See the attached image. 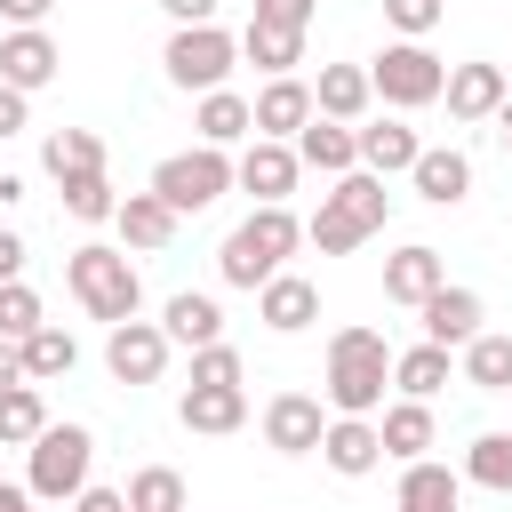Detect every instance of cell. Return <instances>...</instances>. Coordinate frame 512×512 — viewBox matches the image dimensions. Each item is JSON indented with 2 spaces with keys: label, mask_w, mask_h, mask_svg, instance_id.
<instances>
[{
  "label": "cell",
  "mask_w": 512,
  "mask_h": 512,
  "mask_svg": "<svg viewBox=\"0 0 512 512\" xmlns=\"http://www.w3.org/2000/svg\"><path fill=\"white\" fill-rule=\"evenodd\" d=\"M128 512H184V472H168V464H144L128 488Z\"/></svg>",
  "instance_id": "37"
},
{
  "label": "cell",
  "mask_w": 512,
  "mask_h": 512,
  "mask_svg": "<svg viewBox=\"0 0 512 512\" xmlns=\"http://www.w3.org/2000/svg\"><path fill=\"white\" fill-rule=\"evenodd\" d=\"M456 376H464L472 392H512V336H496V328H480V336L464 344V360H456Z\"/></svg>",
  "instance_id": "31"
},
{
  "label": "cell",
  "mask_w": 512,
  "mask_h": 512,
  "mask_svg": "<svg viewBox=\"0 0 512 512\" xmlns=\"http://www.w3.org/2000/svg\"><path fill=\"white\" fill-rule=\"evenodd\" d=\"M296 144H272V136H248L240 144V160H232V184L256 200V208H288V192H296Z\"/></svg>",
  "instance_id": "10"
},
{
  "label": "cell",
  "mask_w": 512,
  "mask_h": 512,
  "mask_svg": "<svg viewBox=\"0 0 512 512\" xmlns=\"http://www.w3.org/2000/svg\"><path fill=\"white\" fill-rule=\"evenodd\" d=\"M40 320H48V312H40V296H32L24 280H8V288H0V336H8V344H24Z\"/></svg>",
  "instance_id": "38"
},
{
  "label": "cell",
  "mask_w": 512,
  "mask_h": 512,
  "mask_svg": "<svg viewBox=\"0 0 512 512\" xmlns=\"http://www.w3.org/2000/svg\"><path fill=\"white\" fill-rule=\"evenodd\" d=\"M352 136H360V168H368V176H408L416 152H424V136H416L408 120H368V128H352Z\"/></svg>",
  "instance_id": "27"
},
{
  "label": "cell",
  "mask_w": 512,
  "mask_h": 512,
  "mask_svg": "<svg viewBox=\"0 0 512 512\" xmlns=\"http://www.w3.org/2000/svg\"><path fill=\"white\" fill-rule=\"evenodd\" d=\"M496 144H504V160H512V96H504V112H496Z\"/></svg>",
  "instance_id": "49"
},
{
  "label": "cell",
  "mask_w": 512,
  "mask_h": 512,
  "mask_svg": "<svg viewBox=\"0 0 512 512\" xmlns=\"http://www.w3.org/2000/svg\"><path fill=\"white\" fill-rule=\"evenodd\" d=\"M448 376H456V360H448L440 344H408V352H392V392H400V400H432Z\"/></svg>",
  "instance_id": "30"
},
{
  "label": "cell",
  "mask_w": 512,
  "mask_h": 512,
  "mask_svg": "<svg viewBox=\"0 0 512 512\" xmlns=\"http://www.w3.org/2000/svg\"><path fill=\"white\" fill-rule=\"evenodd\" d=\"M464 480H472V488L512 496V432H480V440L464 448Z\"/></svg>",
  "instance_id": "35"
},
{
  "label": "cell",
  "mask_w": 512,
  "mask_h": 512,
  "mask_svg": "<svg viewBox=\"0 0 512 512\" xmlns=\"http://www.w3.org/2000/svg\"><path fill=\"white\" fill-rule=\"evenodd\" d=\"M160 336H168V344H184V352L224 344V304H216L208 288H176V296L160 304Z\"/></svg>",
  "instance_id": "19"
},
{
  "label": "cell",
  "mask_w": 512,
  "mask_h": 512,
  "mask_svg": "<svg viewBox=\"0 0 512 512\" xmlns=\"http://www.w3.org/2000/svg\"><path fill=\"white\" fill-rule=\"evenodd\" d=\"M320 432H328V408L312 392H272L264 400V448L280 456H320Z\"/></svg>",
  "instance_id": "11"
},
{
  "label": "cell",
  "mask_w": 512,
  "mask_h": 512,
  "mask_svg": "<svg viewBox=\"0 0 512 512\" xmlns=\"http://www.w3.org/2000/svg\"><path fill=\"white\" fill-rule=\"evenodd\" d=\"M296 168H320V176L336 184V176L360 168V136H352L344 120H304V128H296Z\"/></svg>",
  "instance_id": "24"
},
{
  "label": "cell",
  "mask_w": 512,
  "mask_h": 512,
  "mask_svg": "<svg viewBox=\"0 0 512 512\" xmlns=\"http://www.w3.org/2000/svg\"><path fill=\"white\" fill-rule=\"evenodd\" d=\"M16 352H24V384H56V376L80 368V344H72V328H56V320H40Z\"/></svg>",
  "instance_id": "29"
},
{
  "label": "cell",
  "mask_w": 512,
  "mask_h": 512,
  "mask_svg": "<svg viewBox=\"0 0 512 512\" xmlns=\"http://www.w3.org/2000/svg\"><path fill=\"white\" fill-rule=\"evenodd\" d=\"M160 8H168V24H216L224 0H160Z\"/></svg>",
  "instance_id": "45"
},
{
  "label": "cell",
  "mask_w": 512,
  "mask_h": 512,
  "mask_svg": "<svg viewBox=\"0 0 512 512\" xmlns=\"http://www.w3.org/2000/svg\"><path fill=\"white\" fill-rule=\"evenodd\" d=\"M248 120H256V136H272V144H296V128L312 120V80H264L256 96H248Z\"/></svg>",
  "instance_id": "15"
},
{
  "label": "cell",
  "mask_w": 512,
  "mask_h": 512,
  "mask_svg": "<svg viewBox=\"0 0 512 512\" xmlns=\"http://www.w3.org/2000/svg\"><path fill=\"white\" fill-rule=\"evenodd\" d=\"M40 168L64 184V176H96L104 168V136L96 128H56L48 144H40Z\"/></svg>",
  "instance_id": "32"
},
{
  "label": "cell",
  "mask_w": 512,
  "mask_h": 512,
  "mask_svg": "<svg viewBox=\"0 0 512 512\" xmlns=\"http://www.w3.org/2000/svg\"><path fill=\"white\" fill-rule=\"evenodd\" d=\"M24 456H32V464H24V488H32V504H72V496L88 488L96 432H88V424H48V432H40Z\"/></svg>",
  "instance_id": "5"
},
{
  "label": "cell",
  "mask_w": 512,
  "mask_h": 512,
  "mask_svg": "<svg viewBox=\"0 0 512 512\" xmlns=\"http://www.w3.org/2000/svg\"><path fill=\"white\" fill-rule=\"evenodd\" d=\"M72 512H128V496H120V488H96V480H88V488L72 496Z\"/></svg>",
  "instance_id": "44"
},
{
  "label": "cell",
  "mask_w": 512,
  "mask_h": 512,
  "mask_svg": "<svg viewBox=\"0 0 512 512\" xmlns=\"http://www.w3.org/2000/svg\"><path fill=\"white\" fill-rule=\"evenodd\" d=\"M64 288H72V304H80L88 320H104V328H120V320L144 312V280H136L128 248H104V240H80V248L64 256Z\"/></svg>",
  "instance_id": "4"
},
{
  "label": "cell",
  "mask_w": 512,
  "mask_h": 512,
  "mask_svg": "<svg viewBox=\"0 0 512 512\" xmlns=\"http://www.w3.org/2000/svg\"><path fill=\"white\" fill-rule=\"evenodd\" d=\"M232 64H240V40H232L224 24H176V32H168V48H160L168 88H184V96L224 88V80H232Z\"/></svg>",
  "instance_id": "6"
},
{
  "label": "cell",
  "mask_w": 512,
  "mask_h": 512,
  "mask_svg": "<svg viewBox=\"0 0 512 512\" xmlns=\"http://www.w3.org/2000/svg\"><path fill=\"white\" fill-rule=\"evenodd\" d=\"M56 72H64V48H56L48 32H0V80H8L16 96L48 88Z\"/></svg>",
  "instance_id": "21"
},
{
  "label": "cell",
  "mask_w": 512,
  "mask_h": 512,
  "mask_svg": "<svg viewBox=\"0 0 512 512\" xmlns=\"http://www.w3.org/2000/svg\"><path fill=\"white\" fill-rule=\"evenodd\" d=\"M8 384H24V352L0 336V392H8Z\"/></svg>",
  "instance_id": "47"
},
{
  "label": "cell",
  "mask_w": 512,
  "mask_h": 512,
  "mask_svg": "<svg viewBox=\"0 0 512 512\" xmlns=\"http://www.w3.org/2000/svg\"><path fill=\"white\" fill-rule=\"evenodd\" d=\"M256 320H264L272 336H304V328L320 320V288H312L304 272H272V280L256 288Z\"/></svg>",
  "instance_id": "18"
},
{
  "label": "cell",
  "mask_w": 512,
  "mask_h": 512,
  "mask_svg": "<svg viewBox=\"0 0 512 512\" xmlns=\"http://www.w3.org/2000/svg\"><path fill=\"white\" fill-rule=\"evenodd\" d=\"M24 120H32V96H16V88L0 80V144H8V136L24 128Z\"/></svg>",
  "instance_id": "43"
},
{
  "label": "cell",
  "mask_w": 512,
  "mask_h": 512,
  "mask_svg": "<svg viewBox=\"0 0 512 512\" xmlns=\"http://www.w3.org/2000/svg\"><path fill=\"white\" fill-rule=\"evenodd\" d=\"M376 440H384V456H392V464H416V456L440 440L432 400H384V408H376Z\"/></svg>",
  "instance_id": "23"
},
{
  "label": "cell",
  "mask_w": 512,
  "mask_h": 512,
  "mask_svg": "<svg viewBox=\"0 0 512 512\" xmlns=\"http://www.w3.org/2000/svg\"><path fill=\"white\" fill-rule=\"evenodd\" d=\"M8 280H24V232L0 224V288H8Z\"/></svg>",
  "instance_id": "46"
},
{
  "label": "cell",
  "mask_w": 512,
  "mask_h": 512,
  "mask_svg": "<svg viewBox=\"0 0 512 512\" xmlns=\"http://www.w3.org/2000/svg\"><path fill=\"white\" fill-rule=\"evenodd\" d=\"M48 8H56V0H0V24H8V32H40Z\"/></svg>",
  "instance_id": "42"
},
{
  "label": "cell",
  "mask_w": 512,
  "mask_h": 512,
  "mask_svg": "<svg viewBox=\"0 0 512 512\" xmlns=\"http://www.w3.org/2000/svg\"><path fill=\"white\" fill-rule=\"evenodd\" d=\"M440 16H448V0H384V24H392L400 40H424Z\"/></svg>",
  "instance_id": "39"
},
{
  "label": "cell",
  "mask_w": 512,
  "mask_h": 512,
  "mask_svg": "<svg viewBox=\"0 0 512 512\" xmlns=\"http://www.w3.org/2000/svg\"><path fill=\"white\" fill-rule=\"evenodd\" d=\"M248 368H240V352L232 344H200L192 352V384H240Z\"/></svg>",
  "instance_id": "40"
},
{
  "label": "cell",
  "mask_w": 512,
  "mask_h": 512,
  "mask_svg": "<svg viewBox=\"0 0 512 512\" xmlns=\"http://www.w3.org/2000/svg\"><path fill=\"white\" fill-rule=\"evenodd\" d=\"M176 424H184V432L224 440V432H240V424H248V392H240V384H184Z\"/></svg>",
  "instance_id": "20"
},
{
  "label": "cell",
  "mask_w": 512,
  "mask_h": 512,
  "mask_svg": "<svg viewBox=\"0 0 512 512\" xmlns=\"http://www.w3.org/2000/svg\"><path fill=\"white\" fill-rule=\"evenodd\" d=\"M384 216H392V192H384V176L352 168V176H336V184L320 192V216L304 224V240H312L320 256H352L360 240H376V232H384Z\"/></svg>",
  "instance_id": "3"
},
{
  "label": "cell",
  "mask_w": 512,
  "mask_h": 512,
  "mask_svg": "<svg viewBox=\"0 0 512 512\" xmlns=\"http://www.w3.org/2000/svg\"><path fill=\"white\" fill-rule=\"evenodd\" d=\"M56 192H64V216H72V224H112V208H120V192H112L104 168H96V176H64Z\"/></svg>",
  "instance_id": "36"
},
{
  "label": "cell",
  "mask_w": 512,
  "mask_h": 512,
  "mask_svg": "<svg viewBox=\"0 0 512 512\" xmlns=\"http://www.w3.org/2000/svg\"><path fill=\"white\" fill-rule=\"evenodd\" d=\"M312 16H320V0H256V16H248V24H280V32H312Z\"/></svg>",
  "instance_id": "41"
},
{
  "label": "cell",
  "mask_w": 512,
  "mask_h": 512,
  "mask_svg": "<svg viewBox=\"0 0 512 512\" xmlns=\"http://www.w3.org/2000/svg\"><path fill=\"white\" fill-rule=\"evenodd\" d=\"M240 56H248L256 72L288 80V72L304 64V32H280V24H248V32H240Z\"/></svg>",
  "instance_id": "33"
},
{
  "label": "cell",
  "mask_w": 512,
  "mask_h": 512,
  "mask_svg": "<svg viewBox=\"0 0 512 512\" xmlns=\"http://www.w3.org/2000/svg\"><path fill=\"white\" fill-rule=\"evenodd\" d=\"M176 224H184V216H176L160 192H128V200L112 208V232H120L128 256H160V248L176 240Z\"/></svg>",
  "instance_id": "16"
},
{
  "label": "cell",
  "mask_w": 512,
  "mask_h": 512,
  "mask_svg": "<svg viewBox=\"0 0 512 512\" xmlns=\"http://www.w3.org/2000/svg\"><path fill=\"white\" fill-rule=\"evenodd\" d=\"M368 104H376L368 64H320V80H312V120H344V128H360Z\"/></svg>",
  "instance_id": "22"
},
{
  "label": "cell",
  "mask_w": 512,
  "mask_h": 512,
  "mask_svg": "<svg viewBox=\"0 0 512 512\" xmlns=\"http://www.w3.org/2000/svg\"><path fill=\"white\" fill-rule=\"evenodd\" d=\"M440 80H448V64H440L424 40H384V56L368 64V88H376L392 112H424V104H440Z\"/></svg>",
  "instance_id": "7"
},
{
  "label": "cell",
  "mask_w": 512,
  "mask_h": 512,
  "mask_svg": "<svg viewBox=\"0 0 512 512\" xmlns=\"http://www.w3.org/2000/svg\"><path fill=\"white\" fill-rule=\"evenodd\" d=\"M304 248V224L288 216V208H248L232 232H224V248H216V272H224V288H264L272 272H288V256Z\"/></svg>",
  "instance_id": "2"
},
{
  "label": "cell",
  "mask_w": 512,
  "mask_h": 512,
  "mask_svg": "<svg viewBox=\"0 0 512 512\" xmlns=\"http://www.w3.org/2000/svg\"><path fill=\"white\" fill-rule=\"evenodd\" d=\"M144 192H160L176 216H200V208H216V200L232 192V152H208V144L168 152V160L152 168V184H144Z\"/></svg>",
  "instance_id": "8"
},
{
  "label": "cell",
  "mask_w": 512,
  "mask_h": 512,
  "mask_svg": "<svg viewBox=\"0 0 512 512\" xmlns=\"http://www.w3.org/2000/svg\"><path fill=\"white\" fill-rule=\"evenodd\" d=\"M440 288H448V264H440V248H432V240H408V248H392V256H384V296H392V304H408V312H416V304H424V296H440Z\"/></svg>",
  "instance_id": "17"
},
{
  "label": "cell",
  "mask_w": 512,
  "mask_h": 512,
  "mask_svg": "<svg viewBox=\"0 0 512 512\" xmlns=\"http://www.w3.org/2000/svg\"><path fill=\"white\" fill-rule=\"evenodd\" d=\"M0 512H32V488H16V480H0Z\"/></svg>",
  "instance_id": "48"
},
{
  "label": "cell",
  "mask_w": 512,
  "mask_h": 512,
  "mask_svg": "<svg viewBox=\"0 0 512 512\" xmlns=\"http://www.w3.org/2000/svg\"><path fill=\"white\" fill-rule=\"evenodd\" d=\"M416 320H424V344H440V352H464V344L480 336L488 304H480V288H440V296H424V304H416Z\"/></svg>",
  "instance_id": "13"
},
{
  "label": "cell",
  "mask_w": 512,
  "mask_h": 512,
  "mask_svg": "<svg viewBox=\"0 0 512 512\" xmlns=\"http://www.w3.org/2000/svg\"><path fill=\"white\" fill-rule=\"evenodd\" d=\"M456 504H464V472H448L432 456L400 464V512H456Z\"/></svg>",
  "instance_id": "28"
},
{
  "label": "cell",
  "mask_w": 512,
  "mask_h": 512,
  "mask_svg": "<svg viewBox=\"0 0 512 512\" xmlns=\"http://www.w3.org/2000/svg\"><path fill=\"white\" fill-rule=\"evenodd\" d=\"M440 96H448V120H496L512 96V72L504 64H448Z\"/></svg>",
  "instance_id": "12"
},
{
  "label": "cell",
  "mask_w": 512,
  "mask_h": 512,
  "mask_svg": "<svg viewBox=\"0 0 512 512\" xmlns=\"http://www.w3.org/2000/svg\"><path fill=\"white\" fill-rule=\"evenodd\" d=\"M192 128H200V144H208V152H232V144H248V136H256V120H248V96H240V88H208V96L192 104Z\"/></svg>",
  "instance_id": "26"
},
{
  "label": "cell",
  "mask_w": 512,
  "mask_h": 512,
  "mask_svg": "<svg viewBox=\"0 0 512 512\" xmlns=\"http://www.w3.org/2000/svg\"><path fill=\"white\" fill-rule=\"evenodd\" d=\"M320 464H328L336 480H368V472L384 464L376 416H328V432H320Z\"/></svg>",
  "instance_id": "14"
},
{
  "label": "cell",
  "mask_w": 512,
  "mask_h": 512,
  "mask_svg": "<svg viewBox=\"0 0 512 512\" xmlns=\"http://www.w3.org/2000/svg\"><path fill=\"white\" fill-rule=\"evenodd\" d=\"M48 432V400H40V384H8L0 392V448H32Z\"/></svg>",
  "instance_id": "34"
},
{
  "label": "cell",
  "mask_w": 512,
  "mask_h": 512,
  "mask_svg": "<svg viewBox=\"0 0 512 512\" xmlns=\"http://www.w3.org/2000/svg\"><path fill=\"white\" fill-rule=\"evenodd\" d=\"M384 392H392V344H384V328H368V320L336 328L328 336V368H320L328 416H376Z\"/></svg>",
  "instance_id": "1"
},
{
  "label": "cell",
  "mask_w": 512,
  "mask_h": 512,
  "mask_svg": "<svg viewBox=\"0 0 512 512\" xmlns=\"http://www.w3.org/2000/svg\"><path fill=\"white\" fill-rule=\"evenodd\" d=\"M408 184H416V200L456 208V200L472 192V160H464L456 144H424V152H416V168H408Z\"/></svg>",
  "instance_id": "25"
},
{
  "label": "cell",
  "mask_w": 512,
  "mask_h": 512,
  "mask_svg": "<svg viewBox=\"0 0 512 512\" xmlns=\"http://www.w3.org/2000/svg\"><path fill=\"white\" fill-rule=\"evenodd\" d=\"M168 336H160V320H120V328H104V368H112V384H160L168 376Z\"/></svg>",
  "instance_id": "9"
}]
</instances>
